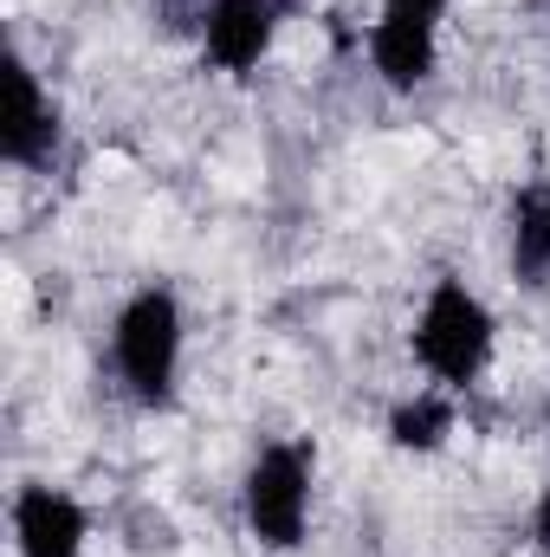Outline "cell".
I'll use <instances>...</instances> for the list:
<instances>
[{"label": "cell", "mask_w": 550, "mask_h": 557, "mask_svg": "<svg viewBox=\"0 0 550 557\" xmlns=\"http://www.w3.org/2000/svg\"><path fill=\"white\" fill-rule=\"evenodd\" d=\"M492 337H499L492 311H486L460 278H440V285L427 292L421 318H414V357H421V370H427L440 389L479 383V370L492 363Z\"/></svg>", "instance_id": "cell-1"}, {"label": "cell", "mask_w": 550, "mask_h": 557, "mask_svg": "<svg viewBox=\"0 0 550 557\" xmlns=\"http://www.w3.org/2000/svg\"><path fill=\"white\" fill-rule=\"evenodd\" d=\"M117 376L130 383L142 409H168L175 403V370H182V305L175 292L149 285L117 311Z\"/></svg>", "instance_id": "cell-2"}, {"label": "cell", "mask_w": 550, "mask_h": 557, "mask_svg": "<svg viewBox=\"0 0 550 557\" xmlns=\"http://www.w3.org/2000/svg\"><path fill=\"white\" fill-rule=\"evenodd\" d=\"M304 519H311V460H304V447L273 441L247 473V525L260 545L291 552V545H304Z\"/></svg>", "instance_id": "cell-3"}, {"label": "cell", "mask_w": 550, "mask_h": 557, "mask_svg": "<svg viewBox=\"0 0 550 557\" xmlns=\"http://www.w3.org/2000/svg\"><path fill=\"white\" fill-rule=\"evenodd\" d=\"M13 539H20V557H85L91 519L59 486H20V499H13Z\"/></svg>", "instance_id": "cell-4"}, {"label": "cell", "mask_w": 550, "mask_h": 557, "mask_svg": "<svg viewBox=\"0 0 550 557\" xmlns=\"http://www.w3.org/2000/svg\"><path fill=\"white\" fill-rule=\"evenodd\" d=\"M434 59H440L434 20H421V13H383V20L370 26V65L383 72L389 91L427 85V78H434Z\"/></svg>", "instance_id": "cell-5"}, {"label": "cell", "mask_w": 550, "mask_h": 557, "mask_svg": "<svg viewBox=\"0 0 550 557\" xmlns=\"http://www.w3.org/2000/svg\"><path fill=\"white\" fill-rule=\"evenodd\" d=\"M273 26L278 20L260 0H214L208 20H201V46H208V59L221 72H253L266 59V46H273Z\"/></svg>", "instance_id": "cell-6"}, {"label": "cell", "mask_w": 550, "mask_h": 557, "mask_svg": "<svg viewBox=\"0 0 550 557\" xmlns=\"http://www.w3.org/2000/svg\"><path fill=\"white\" fill-rule=\"evenodd\" d=\"M0 149L13 169H52V156H59V104L39 91V78L26 65H13V117L0 131Z\"/></svg>", "instance_id": "cell-7"}, {"label": "cell", "mask_w": 550, "mask_h": 557, "mask_svg": "<svg viewBox=\"0 0 550 557\" xmlns=\"http://www.w3.org/2000/svg\"><path fill=\"white\" fill-rule=\"evenodd\" d=\"M505 227H512V278L545 292L550 285V182H525L512 195Z\"/></svg>", "instance_id": "cell-8"}, {"label": "cell", "mask_w": 550, "mask_h": 557, "mask_svg": "<svg viewBox=\"0 0 550 557\" xmlns=\"http://www.w3.org/2000/svg\"><path fill=\"white\" fill-rule=\"evenodd\" d=\"M447 434H453V403H447V396H409V403H396V416H389V441H396L402 454H434Z\"/></svg>", "instance_id": "cell-9"}, {"label": "cell", "mask_w": 550, "mask_h": 557, "mask_svg": "<svg viewBox=\"0 0 550 557\" xmlns=\"http://www.w3.org/2000/svg\"><path fill=\"white\" fill-rule=\"evenodd\" d=\"M208 7H214V0H149V13L162 20V33H168V39H182V33H201Z\"/></svg>", "instance_id": "cell-10"}, {"label": "cell", "mask_w": 550, "mask_h": 557, "mask_svg": "<svg viewBox=\"0 0 550 557\" xmlns=\"http://www.w3.org/2000/svg\"><path fill=\"white\" fill-rule=\"evenodd\" d=\"M389 13H421V20H440L447 0H389Z\"/></svg>", "instance_id": "cell-11"}, {"label": "cell", "mask_w": 550, "mask_h": 557, "mask_svg": "<svg viewBox=\"0 0 550 557\" xmlns=\"http://www.w3.org/2000/svg\"><path fill=\"white\" fill-rule=\"evenodd\" d=\"M532 539H538V552H550V493L538 499V512H532Z\"/></svg>", "instance_id": "cell-12"}, {"label": "cell", "mask_w": 550, "mask_h": 557, "mask_svg": "<svg viewBox=\"0 0 550 557\" xmlns=\"http://www.w3.org/2000/svg\"><path fill=\"white\" fill-rule=\"evenodd\" d=\"M260 7H266L273 20H291V13H304V0H260Z\"/></svg>", "instance_id": "cell-13"}, {"label": "cell", "mask_w": 550, "mask_h": 557, "mask_svg": "<svg viewBox=\"0 0 550 557\" xmlns=\"http://www.w3.org/2000/svg\"><path fill=\"white\" fill-rule=\"evenodd\" d=\"M545 416H550V403H545Z\"/></svg>", "instance_id": "cell-14"}]
</instances>
